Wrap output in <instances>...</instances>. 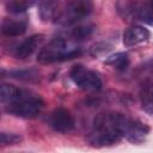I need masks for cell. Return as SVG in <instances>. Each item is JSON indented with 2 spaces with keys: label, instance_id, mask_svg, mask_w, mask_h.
I'll list each match as a JSON object with an SVG mask.
<instances>
[{
  "label": "cell",
  "instance_id": "cell-17",
  "mask_svg": "<svg viewBox=\"0 0 153 153\" xmlns=\"http://www.w3.org/2000/svg\"><path fill=\"white\" fill-rule=\"evenodd\" d=\"M23 141V137L19 134L14 133H5L2 131L0 134V143L1 146H12V145H18Z\"/></svg>",
  "mask_w": 153,
  "mask_h": 153
},
{
  "label": "cell",
  "instance_id": "cell-9",
  "mask_svg": "<svg viewBox=\"0 0 153 153\" xmlns=\"http://www.w3.org/2000/svg\"><path fill=\"white\" fill-rule=\"evenodd\" d=\"M140 102L145 112L153 116V79H146L140 87Z\"/></svg>",
  "mask_w": 153,
  "mask_h": 153
},
{
  "label": "cell",
  "instance_id": "cell-3",
  "mask_svg": "<svg viewBox=\"0 0 153 153\" xmlns=\"http://www.w3.org/2000/svg\"><path fill=\"white\" fill-rule=\"evenodd\" d=\"M44 106L43 99L36 93L24 90L19 97L5 105V111L12 116L20 118L36 117Z\"/></svg>",
  "mask_w": 153,
  "mask_h": 153
},
{
  "label": "cell",
  "instance_id": "cell-13",
  "mask_svg": "<svg viewBox=\"0 0 153 153\" xmlns=\"http://www.w3.org/2000/svg\"><path fill=\"white\" fill-rule=\"evenodd\" d=\"M105 63L117 71H126L129 67L130 60L127 53H116L105 59Z\"/></svg>",
  "mask_w": 153,
  "mask_h": 153
},
{
  "label": "cell",
  "instance_id": "cell-4",
  "mask_svg": "<svg viewBox=\"0 0 153 153\" xmlns=\"http://www.w3.org/2000/svg\"><path fill=\"white\" fill-rule=\"evenodd\" d=\"M93 10V0H66L62 11L57 14L56 22L69 26L88 17Z\"/></svg>",
  "mask_w": 153,
  "mask_h": 153
},
{
  "label": "cell",
  "instance_id": "cell-11",
  "mask_svg": "<svg viewBox=\"0 0 153 153\" xmlns=\"http://www.w3.org/2000/svg\"><path fill=\"white\" fill-rule=\"evenodd\" d=\"M27 24L24 20L5 18L1 23V32L7 37H18L26 32Z\"/></svg>",
  "mask_w": 153,
  "mask_h": 153
},
{
  "label": "cell",
  "instance_id": "cell-5",
  "mask_svg": "<svg viewBox=\"0 0 153 153\" xmlns=\"http://www.w3.org/2000/svg\"><path fill=\"white\" fill-rule=\"evenodd\" d=\"M69 78L79 88L84 91H98L103 86L100 76L94 71L82 65L73 66L69 72Z\"/></svg>",
  "mask_w": 153,
  "mask_h": 153
},
{
  "label": "cell",
  "instance_id": "cell-14",
  "mask_svg": "<svg viewBox=\"0 0 153 153\" xmlns=\"http://www.w3.org/2000/svg\"><path fill=\"white\" fill-rule=\"evenodd\" d=\"M134 20H142L148 25L153 26V7L149 4L137 2V7L135 11Z\"/></svg>",
  "mask_w": 153,
  "mask_h": 153
},
{
  "label": "cell",
  "instance_id": "cell-8",
  "mask_svg": "<svg viewBox=\"0 0 153 153\" xmlns=\"http://www.w3.org/2000/svg\"><path fill=\"white\" fill-rule=\"evenodd\" d=\"M151 37V32L142 25H133L128 27L123 33V44L126 47H134L147 41Z\"/></svg>",
  "mask_w": 153,
  "mask_h": 153
},
{
  "label": "cell",
  "instance_id": "cell-18",
  "mask_svg": "<svg viewBox=\"0 0 153 153\" xmlns=\"http://www.w3.org/2000/svg\"><path fill=\"white\" fill-rule=\"evenodd\" d=\"M149 5L153 7V0H149Z\"/></svg>",
  "mask_w": 153,
  "mask_h": 153
},
{
  "label": "cell",
  "instance_id": "cell-6",
  "mask_svg": "<svg viewBox=\"0 0 153 153\" xmlns=\"http://www.w3.org/2000/svg\"><path fill=\"white\" fill-rule=\"evenodd\" d=\"M50 127L59 133H69L75 128L73 115L65 108H57L49 115Z\"/></svg>",
  "mask_w": 153,
  "mask_h": 153
},
{
  "label": "cell",
  "instance_id": "cell-16",
  "mask_svg": "<svg viewBox=\"0 0 153 153\" xmlns=\"http://www.w3.org/2000/svg\"><path fill=\"white\" fill-rule=\"evenodd\" d=\"M94 26L91 25V24H87V25H79V26H75L72 32H71V37L72 39L74 41H80V39H85L87 37H90L93 31H94Z\"/></svg>",
  "mask_w": 153,
  "mask_h": 153
},
{
  "label": "cell",
  "instance_id": "cell-10",
  "mask_svg": "<svg viewBox=\"0 0 153 153\" xmlns=\"http://www.w3.org/2000/svg\"><path fill=\"white\" fill-rule=\"evenodd\" d=\"M37 7L38 16L44 23L55 19L59 14V0H37Z\"/></svg>",
  "mask_w": 153,
  "mask_h": 153
},
{
  "label": "cell",
  "instance_id": "cell-2",
  "mask_svg": "<svg viewBox=\"0 0 153 153\" xmlns=\"http://www.w3.org/2000/svg\"><path fill=\"white\" fill-rule=\"evenodd\" d=\"M81 54V48L75 43L74 39L65 37H57L51 39L44 45L37 55V61L41 63H54L66 60H71Z\"/></svg>",
  "mask_w": 153,
  "mask_h": 153
},
{
  "label": "cell",
  "instance_id": "cell-12",
  "mask_svg": "<svg viewBox=\"0 0 153 153\" xmlns=\"http://www.w3.org/2000/svg\"><path fill=\"white\" fill-rule=\"evenodd\" d=\"M5 72V71H4ZM7 73V75L10 78H13V79H18V80H22V81H29V82H35V81H38L41 79V74L37 69L35 68H26V69H12V71H8V72H5Z\"/></svg>",
  "mask_w": 153,
  "mask_h": 153
},
{
  "label": "cell",
  "instance_id": "cell-1",
  "mask_svg": "<svg viewBox=\"0 0 153 153\" xmlns=\"http://www.w3.org/2000/svg\"><path fill=\"white\" fill-rule=\"evenodd\" d=\"M92 129L112 133L133 143L142 142L149 133L147 124L118 111H104L98 114L93 120Z\"/></svg>",
  "mask_w": 153,
  "mask_h": 153
},
{
  "label": "cell",
  "instance_id": "cell-7",
  "mask_svg": "<svg viewBox=\"0 0 153 153\" xmlns=\"http://www.w3.org/2000/svg\"><path fill=\"white\" fill-rule=\"evenodd\" d=\"M43 38H44L43 35H32L25 38L14 48V51H13L14 57L19 60H26L41 45V43L43 42Z\"/></svg>",
  "mask_w": 153,
  "mask_h": 153
},
{
  "label": "cell",
  "instance_id": "cell-15",
  "mask_svg": "<svg viewBox=\"0 0 153 153\" xmlns=\"http://www.w3.org/2000/svg\"><path fill=\"white\" fill-rule=\"evenodd\" d=\"M37 0H6L5 6L10 13H22L29 10Z\"/></svg>",
  "mask_w": 153,
  "mask_h": 153
}]
</instances>
